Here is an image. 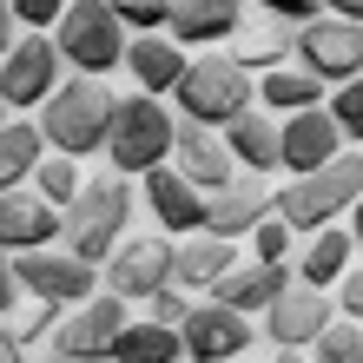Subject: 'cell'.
<instances>
[{
  "mask_svg": "<svg viewBox=\"0 0 363 363\" xmlns=\"http://www.w3.org/2000/svg\"><path fill=\"white\" fill-rule=\"evenodd\" d=\"M245 27V0H172L165 40L172 47H225Z\"/></svg>",
  "mask_w": 363,
  "mask_h": 363,
  "instance_id": "obj_19",
  "label": "cell"
},
{
  "mask_svg": "<svg viewBox=\"0 0 363 363\" xmlns=\"http://www.w3.org/2000/svg\"><path fill=\"white\" fill-rule=\"evenodd\" d=\"M297 363H363V324H350V317H330V330L317 337V344L297 357Z\"/></svg>",
  "mask_w": 363,
  "mask_h": 363,
  "instance_id": "obj_30",
  "label": "cell"
},
{
  "mask_svg": "<svg viewBox=\"0 0 363 363\" xmlns=\"http://www.w3.org/2000/svg\"><path fill=\"white\" fill-rule=\"evenodd\" d=\"M7 119H13V113H7V106H0V125H7Z\"/></svg>",
  "mask_w": 363,
  "mask_h": 363,
  "instance_id": "obj_48",
  "label": "cell"
},
{
  "mask_svg": "<svg viewBox=\"0 0 363 363\" xmlns=\"http://www.w3.org/2000/svg\"><path fill=\"white\" fill-rule=\"evenodd\" d=\"M291 291V271L284 264H258V258H238L225 277H218V291H211V304H225V311H271L277 297Z\"/></svg>",
  "mask_w": 363,
  "mask_h": 363,
  "instance_id": "obj_20",
  "label": "cell"
},
{
  "mask_svg": "<svg viewBox=\"0 0 363 363\" xmlns=\"http://www.w3.org/2000/svg\"><path fill=\"white\" fill-rule=\"evenodd\" d=\"M20 40V27H13V13H7V0H0V60H7V47Z\"/></svg>",
  "mask_w": 363,
  "mask_h": 363,
  "instance_id": "obj_41",
  "label": "cell"
},
{
  "mask_svg": "<svg viewBox=\"0 0 363 363\" xmlns=\"http://www.w3.org/2000/svg\"><path fill=\"white\" fill-rule=\"evenodd\" d=\"M251 258H258V264H284V271H291V225L264 218L258 231H251Z\"/></svg>",
  "mask_w": 363,
  "mask_h": 363,
  "instance_id": "obj_35",
  "label": "cell"
},
{
  "mask_svg": "<svg viewBox=\"0 0 363 363\" xmlns=\"http://www.w3.org/2000/svg\"><path fill=\"white\" fill-rule=\"evenodd\" d=\"M357 238L344 225H330V231H311L304 238V258H297V284H311V291H337V277H344L357 264Z\"/></svg>",
  "mask_w": 363,
  "mask_h": 363,
  "instance_id": "obj_23",
  "label": "cell"
},
{
  "mask_svg": "<svg viewBox=\"0 0 363 363\" xmlns=\"http://www.w3.org/2000/svg\"><path fill=\"white\" fill-rule=\"evenodd\" d=\"M20 363H60V357H20Z\"/></svg>",
  "mask_w": 363,
  "mask_h": 363,
  "instance_id": "obj_46",
  "label": "cell"
},
{
  "mask_svg": "<svg viewBox=\"0 0 363 363\" xmlns=\"http://www.w3.org/2000/svg\"><path fill=\"white\" fill-rule=\"evenodd\" d=\"M139 191H145V211L159 218L165 238H199V231H205V191H191V185L172 172V165L145 172V179H139Z\"/></svg>",
  "mask_w": 363,
  "mask_h": 363,
  "instance_id": "obj_18",
  "label": "cell"
},
{
  "mask_svg": "<svg viewBox=\"0 0 363 363\" xmlns=\"http://www.w3.org/2000/svg\"><path fill=\"white\" fill-rule=\"evenodd\" d=\"M60 67H73V79H106L113 67H125V27L113 20L106 0H73L53 27Z\"/></svg>",
  "mask_w": 363,
  "mask_h": 363,
  "instance_id": "obj_6",
  "label": "cell"
},
{
  "mask_svg": "<svg viewBox=\"0 0 363 363\" xmlns=\"http://www.w3.org/2000/svg\"><path fill=\"white\" fill-rule=\"evenodd\" d=\"M79 363H119V357H113V350H99V357H79Z\"/></svg>",
  "mask_w": 363,
  "mask_h": 363,
  "instance_id": "obj_44",
  "label": "cell"
},
{
  "mask_svg": "<svg viewBox=\"0 0 363 363\" xmlns=\"http://www.w3.org/2000/svg\"><path fill=\"white\" fill-rule=\"evenodd\" d=\"M231 67L238 73H251V79H264V73H277V67H291V40L277 33V27H238L231 33Z\"/></svg>",
  "mask_w": 363,
  "mask_h": 363,
  "instance_id": "obj_27",
  "label": "cell"
},
{
  "mask_svg": "<svg viewBox=\"0 0 363 363\" xmlns=\"http://www.w3.org/2000/svg\"><path fill=\"white\" fill-rule=\"evenodd\" d=\"M330 317H337V304H330V291H311V284H291L277 304L264 311V337L277 344V357H297V350H311L317 337L330 330Z\"/></svg>",
  "mask_w": 363,
  "mask_h": 363,
  "instance_id": "obj_14",
  "label": "cell"
},
{
  "mask_svg": "<svg viewBox=\"0 0 363 363\" xmlns=\"http://www.w3.org/2000/svg\"><path fill=\"white\" fill-rule=\"evenodd\" d=\"M113 20L125 27V40H145V33H165V20H172V0H106Z\"/></svg>",
  "mask_w": 363,
  "mask_h": 363,
  "instance_id": "obj_31",
  "label": "cell"
},
{
  "mask_svg": "<svg viewBox=\"0 0 363 363\" xmlns=\"http://www.w3.org/2000/svg\"><path fill=\"white\" fill-rule=\"evenodd\" d=\"M324 20H344V27H363V0H317Z\"/></svg>",
  "mask_w": 363,
  "mask_h": 363,
  "instance_id": "obj_39",
  "label": "cell"
},
{
  "mask_svg": "<svg viewBox=\"0 0 363 363\" xmlns=\"http://www.w3.org/2000/svg\"><path fill=\"white\" fill-rule=\"evenodd\" d=\"M344 152H350V145H344V133L330 125L324 106L277 119V172L304 179V172H324V165H330V159H344Z\"/></svg>",
  "mask_w": 363,
  "mask_h": 363,
  "instance_id": "obj_12",
  "label": "cell"
},
{
  "mask_svg": "<svg viewBox=\"0 0 363 363\" xmlns=\"http://www.w3.org/2000/svg\"><path fill=\"white\" fill-rule=\"evenodd\" d=\"M13 284L27 297H40V304H53V311H79L99 291V271L79 264L73 251L47 245V251H20V258H13Z\"/></svg>",
  "mask_w": 363,
  "mask_h": 363,
  "instance_id": "obj_9",
  "label": "cell"
},
{
  "mask_svg": "<svg viewBox=\"0 0 363 363\" xmlns=\"http://www.w3.org/2000/svg\"><path fill=\"white\" fill-rule=\"evenodd\" d=\"M350 145H357V159H363V133H357V139H350Z\"/></svg>",
  "mask_w": 363,
  "mask_h": 363,
  "instance_id": "obj_47",
  "label": "cell"
},
{
  "mask_svg": "<svg viewBox=\"0 0 363 363\" xmlns=\"http://www.w3.org/2000/svg\"><path fill=\"white\" fill-rule=\"evenodd\" d=\"M271 218V185L264 179H231L225 191H211L205 199V238H225V245H238V238H251Z\"/></svg>",
  "mask_w": 363,
  "mask_h": 363,
  "instance_id": "obj_15",
  "label": "cell"
},
{
  "mask_svg": "<svg viewBox=\"0 0 363 363\" xmlns=\"http://www.w3.org/2000/svg\"><path fill=\"white\" fill-rule=\"evenodd\" d=\"M291 60L324 93L330 86H363V27H344V20H324V13H317L311 27H297Z\"/></svg>",
  "mask_w": 363,
  "mask_h": 363,
  "instance_id": "obj_8",
  "label": "cell"
},
{
  "mask_svg": "<svg viewBox=\"0 0 363 363\" xmlns=\"http://www.w3.org/2000/svg\"><path fill=\"white\" fill-rule=\"evenodd\" d=\"M172 251L179 245L165 231H125L113 245V258L99 264V277L119 304H152L159 291H172Z\"/></svg>",
  "mask_w": 363,
  "mask_h": 363,
  "instance_id": "obj_7",
  "label": "cell"
},
{
  "mask_svg": "<svg viewBox=\"0 0 363 363\" xmlns=\"http://www.w3.org/2000/svg\"><path fill=\"white\" fill-rule=\"evenodd\" d=\"M218 139H225V152H231V165H238L245 179L277 172V119H271V113H258V106H251V113L231 119Z\"/></svg>",
  "mask_w": 363,
  "mask_h": 363,
  "instance_id": "obj_22",
  "label": "cell"
},
{
  "mask_svg": "<svg viewBox=\"0 0 363 363\" xmlns=\"http://www.w3.org/2000/svg\"><path fill=\"white\" fill-rule=\"evenodd\" d=\"M172 172L191 185V191H225L231 179H238V165H231V152H225V139L218 133H205V125H185L179 119V139H172Z\"/></svg>",
  "mask_w": 363,
  "mask_h": 363,
  "instance_id": "obj_16",
  "label": "cell"
},
{
  "mask_svg": "<svg viewBox=\"0 0 363 363\" xmlns=\"http://www.w3.org/2000/svg\"><path fill=\"white\" fill-rule=\"evenodd\" d=\"M73 0H7V13H13V27H27V33H53L60 27V13H67Z\"/></svg>",
  "mask_w": 363,
  "mask_h": 363,
  "instance_id": "obj_34",
  "label": "cell"
},
{
  "mask_svg": "<svg viewBox=\"0 0 363 363\" xmlns=\"http://www.w3.org/2000/svg\"><path fill=\"white\" fill-rule=\"evenodd\" d=\"M13 297H20V284H13V258H0V317L13 311Z\"/></svg>",
  "mask_w": 363,
  "mask_h": 363,
  "instance_id": "obj_40",
  "label": "cell"
},
{
  "mask_svg": "<svg viewBox=\"0 0 363 363\" xmlns=\"http://www.w3.org/2000/svg\"><path fill=\"white\" fill-rule=\"evenodd\" d=\"M172 139H179V113H165L159 99H119L113 106V139H106V159H113L119 179H145L159 165H172Z\"/></svg>",
  "mask_w": 363,
  "mask_h": 363,
  "instance_id": "obj_5",
  "label": "cell"
},
{
  "mask_svg": "<svg viewBox=\"0 0 363 363\" xmlns=\"http://www.w3.org/2000/svg\"><path fill=\"white\" fill-rule=\"evenodd\" d=\"M238 264V245H225V238H185L179 251H172V284L179 291H218V277Z\"/></svg>",
  "mask_w": 363,
  "mask_h": 363,
  "instance_id": "obj_24",
  "label": "cell"
},
{
  "mask_svg": "<svg viewBox=\"0 0 363 363\" xmlns=\"http://www.w3.org/2000/svg\"><path fill=\"white\" fill-rule=\"evenodd\" d=\"M60 317H67V311H53V304H40V297H27V311H13V344L20 350H33L40 344V337H53V324H60Z\"/></svg>",
  "mask_w": 363,
  "mask_h": 363,
  "instance_id": "obj_32",
  "label": "cell"
},
{
  "mask_svg": "<svg viewBox=\"0 0 363 363\" xmlns=\"http://www.w3.org/2000/svg\"><path fill=\"white\" fill-rule=\"evenodd\" d=\"M27 185H33V199H47L53 211H67V205L79 199V185H86V179H79V165H73V159L47 152V159L33 165V179H27Z\"/></svg>",
  "mask_w": 363,
  "mask_h": 363,
  "instance_id": "obj_29",
  "label": "cell"
},
{
  "mask_svg": "<svg viewBox=\"0 0 363 363\" xmlns=\"http://www.w3.org/2000/svg\"><path fill=\"white\" fill-rule=\"evenodd\" d=\"M337 317H350V324H363V251H357V264L337 277Z\"/></svg>",
  "mask_w": 363,
  "mask_h": 363,
  "instance_id": "obj_36",
  "label": "cell"
},
{
  "mask_svg": "<svg viewBox=\"0 0 363 363\" xmlns=\"http://www.w3.org/2000/svg\"><path fill=\"white\" fill-rule=\"evenodd\" d=\"M311 106H324V86L297 67H277V73H264L258 79V113H271V119H291V113H311Z\"/></svg>",
  "mask_w": 363,
  "mask_h": 363,
  "instance_id": "obj_25",
  "label": "cell"
},
{
  "mask_svg": "<svg viewBox=\"0 0 363 363\" xmlns=\"http://www.w3.org/2000/svg\"><path fill=\"white\" fill-rule=\"evenodd\" d=\"M40 159H47V139H40L33 119H7V125H0V199L27 185Z\"/></svg>",
  "mask_w": 363,
  "mask_h": 363,
  "instance_id": "obj_26",
  "label": "cell"
},
{
  "mask_svg": "<svg viewBox=\"0 0 363 363\" xmlns=\"http://www.w3.org/2000/svg\"><path fill=\"white\" fill-rule=\"evenodd\" d=\"M113 106H119V93H106L99 79H60V93L40 106V139H47V152H60V159H93V152H106V139H113Z\"/></svg>",
  "mask_w": 363,
  "mask_h": 363,
  "instance_id": "obj_1",
  "label": "cell"
},
{
  "mask_svg": "<svg viewBox=\"0 0 363 363\" xmlns=\"http://www.w3.org/2000/svg\"><path fill=\"white\" fill-rule=\"evenodd\" d=\"M245 363H297V357H245Z\"/></svg>",
  "mask_w": 363,
  "mask_h": 363,
  "instance_id": "obj_45",
  "label": "cell"
},
{
  "mask_svg": "<svg viewBox=\"0 0 363 363\" xmlns=\"http://www.w3.org/2000/svg\"><path fill=\"white\" fill-rule=\"evenodd\" d=\"M60 245V211L47 199H33V185H20L0 199V258H20V251H47Z\"/></svg>",
  "mask_w": 363,
  "mask_h": 363,
  "instance_id": "obj_17",
  "label": "cell"
},
{
  "mask_svg": "<svg viewBox=\"0 0 363 363\" xmlns=\"http://www.w3.org/2000/svg\"><path fill=\"white\" fill-rule=\"evenodd\" d=\"M113 357H119V363H185V344H179V330H165V324H152V317H139V324L119 330Z\"/></svg>",
  "mask_w": 363,
  "mask_h": 363,
  "instance_id": "obj_28",
  "label": "cell"
},
{
  "mask_svg": "<svg viewBox=\"0 0 363 363\" xmlns=\"http://www.w3.org/2000/svg\"><path fill=\"white\" fill-rule=\"evenodd\" d=\"M20 357H27V350H20V344H13V330L0 324V363H20Z\"/></svg>",
  "mask_w": 363,
  "mask_h": 363,
  "instance_id": "obj_42",
  "label": "cell"
},
{
  "mask_svg": "<svg viewBox=\"0 0 363 363\" xmlns=\"http://www.w3.org/2000/svg\"><path fill=\"white\" fill-rule=\"evenodd\" d=\"M258 7H264L271 20H284L291 33H297V27H311V20H317V0H258Z\"/></svg>",
  "mask_w": 363,
  "mask_h": 363,
  "instance_id": "obj_38",
  "label": "cell"
},
{
  "mask_svg": "<svg viewBox=\"0 0 363 363\" xmlns=\"http://www.w3.org/2000/svg\"><path fill=\"white\" fill-rule=\"evenodd\" d=\"M185 311H191V291H179V284L152 297V324H165V330H179V324H185Z\"/></svg>",
  "mask_w": 363,
  "mask_h": 363,
  "instance_id": "obj_37",
  "label": "cell"
},
{
  "mask_svg": "<svg viewBox=\"0 0 363 363\" xmlns=\"http://www.w3.org/2000/svg\"><path fill=\"white\" fill-rule=\"evenodd\" d=\"M324 113H330V125L344 133V145L363 133V86H330L324 93Z\"/></svg>",
  "mask_w": 363,
  "mask_h": 363,
  "instance_id": "obj_33",
  "label": "cell"
},
{
  "mask_svg": "<svg viewBox=\"0 0 363 363\" xmlns=\"http://www.w3.org/2000/svg\"><path fill=\"white\" fill-rule=\"evenodd\" d=\"M185 363H245L251 357V324L225 304H191L179 324Z\"/></svg>",
  "mask_w": 363,
  "mask_h": 363,
  "instance_id": "obj_13",
  "label": "cell"
},
{
  "mask_svg": "<svg viewBox=\"0 0 363 363\" xmlns=\"http://www.w3.org/2000/svg\"><path fill=\"white\" fill-rule=\"evenodd\" d=\"M133 231V185H125L119 172L106 179H86L79 185V199L60 211V251H73L79 264H106L113 258V245Z\"/></svg>",
  "mask_w": 363,
  "mask_h": 363,
  "instance_id": "obj_2",
  "label": "cell"
},
{
  "mask_svg": "<svg viewBox=\"0 0 363 363\" xmlns=\"http://www.w3.org/2000/svg\"><path fill=\"white\" fill-rule=\"evenodd\" d=\"M172 106H179V119H185V125L225 133L231 119H245L251 106H258V79L238 73L225 53H205V60H191L185 79L172 86Z\"/></svg>",
  "mask_w": 363,
  "mask_h": 363,
  "instance_id": "obj_4",
  "label": "cell"
},
{
  "mask_svg": "<svg viewBox=\"0 0 363 363\" xmlns=\"http://www.w3.org/2000/svg\"><path fill=\"white\" fill-rule=\"evenodd\" d=\"M53 93H60V47H53V33L13 40L7 60H0V106H7V113H27V106H47Z\"/></svg>",
  "mask_w": 363,
  "mask_h": 363,
  "instance_id": "obj_10",
  "label": "cell"
},
{
  "mask_svg": "<svg viewBox=\"0 0 363 363\" xmlns=\"http://www.w3.org/2000/svg\"><path fill=\"white\" fill-rule=\"evenodd\" d=\"M185 47H172L165 33H145V40H125V73L145 99H172V86L185 79Z\"/></svg>",
  "mask_w": 363,
  "mask_h": 363,
  "instance_id": "obj_21",
  "label": "cell"
},
{
  "mask_svg": "<svg viewBox=\"0 0 363 363\" xmlns=\"http://www.w3.org/2000/svg\"><path fill=\"white\" fill-rule=\"evenodd\" d=\"M357 191H363V159L344 152V159H330L324 172H304L284 191H271V218L291 225V238H311V231L344 225V211L357 205Z\"/></svg>",
  "mask_w": 363,
  "mask_h": 363,
  "instance_id": "obj_3",
  "label": "cell"
},
{
  "mask_svg": "<svg viewBox=\"0 0 363 363\" xmlns=\"http://www.w3.org/2000/svg\"><path fill=\"white\" fill-rule=\"evenodd\" d=\"M350 238L363 245V191H357V205H350Z\"/></svg>",
  "mask_w": 363,
  "mask_h": 363,
  "instance_id": "obj_43",
  "label": "cell"
},
{
  "mask_svg": "<svg viewBox=\"0 0 363 363\" xmlns=\"http://www.w3.org/2000/svg\"><path fill=\"white\" fill-rule=\"evenodd\" d=\"M133 324V311L119 304L113 291H93L79 311H67L53 324V357L60 363H79V357H99V350H113L119 344V330Z\"/></svg>",
  "mask_w": 363,
  "mask_h": 363,
  "instance_id": "obj_11",
  "label": "cell"
}]
</instances>
